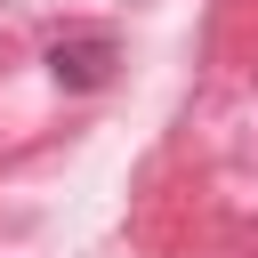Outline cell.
<instances>
[{
    "label": "cell",
    "instance_id": "1",
    "mask_svg": "<svg viewBox=\"0 0 258 258\" xmlns=\"http://www.w3.org/2000/svg\"><path fill=\"white\" fill-rule=\"evenodd\" d=\"M113 32H73V40H56L48 48V73H56V89H105L113 81Z\"/></svg>",
    "mask_w": 258,
    "mask_h": 258
}]
</instances>
